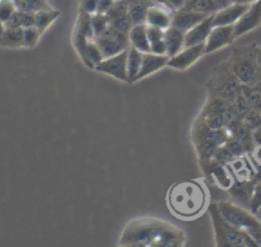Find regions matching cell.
I'll return each mask as SVG.
<instances>
[{"instance_id": "cell-1", "label": "cell", "mask_w": 261, "mask_h": 247, "mask_svg": "<svg viewBox=\"0 0 261 247\" xmlns=\"http://www.w3.org/2000/svg\"><path fill=\"white\" fill-rule=\"evenodd\" d=\"M187 236L176 225L151 217L129 221L118 240L123 247H182Z\"/></svg>"}, {"instance_id": "cell-2", "label": "cell", "mask_w": 261, "mask_h": 247, "mask_svg": "<svg viewBox=\"0 0 261 247\" xmlns=\"http://www.w3.org/2000/svg\"><path fill=\"white\" fill-rule=\"evenodd\" d=\"M167 204L176 217L182 220L197 218L208 202L205 185L197 180H188L173 184L167 192Z\"/></svg>"}, {"instance_id": "cell-3", "label": "cell", "mask_w": 261, "mask_h": 247, "mask_svg": "<svg viewBox=\"0 0 261 247\" xmlns=\"http://www.w3.org/2000/svg\"><path fill=\"white\" fill-rule=\"evenodd\" d=\"M208 212L217 247H259L248 234L228 223L222 217L216 202L209 204Z\"/></svg>"}, {"instance_id": "cell-4", "label": "cell", "mask_w": 261, "mask_h": 247, "mask_svg": "<svg viewBox=\"0 0 261 247\" xmlns=\"http://www.w3.org/2000/svg\"><path fill=\"white\" fill-rule=\"evenodd\" d=\"M216 203L220 213L228 223L248 234L261 247V222L255 217L254 212L227 200Z\"/></svg>"}, {"instance_id": "cell-5", "label": "cell", "mask_w": 261, "mask_h": 247, "mask_svg": "<svg viewBox=\"0 0 261 247\" xmlns=\"http://www.w3.org/2000/svg\"><path fill=\"white\" fill-rule=\"evenodd\" d=\"M242 83L233 74L228 59L213 68L212 74L206 83L208 96L219 97L233 102L241 94Z\"/></svg>"}, {"instance_id": "cell-6", "label": "cell", "mask_w": 261, "mask_h": 247, "mask_svg": "<svg viewBox=\"0 0 261 247\" xmlns=\"http://www.w3.org/2000/svg\"><path fill=\"white\" fill-rule=\"evenodd\" d=\"M256 44L236 48L227 58L230 68L242 84L256 83Z\"/></svg>"}, {"instance_id": "cell-7", "label": "cell", "mask_w": 261, "mask_h": 247, "mask_svg": "<svg viewBox=\"0 0 261 247\" xmlns=\"http://www.w3.org/2000/svg\"><path fill=\"white\" fill-rule=\"evenodd\" d=\"M94 40L101 49L104 58L116 55L130 46L128 34L118 32L110 25Z\"/></svg>"}, {"instance_id": "cell-8", "label": "cell", "mask_w": 261, "mask_h": 247, "mask_svg": "<svg viewBox=\"0 0 261 247\" xmlns=\"http://www.w3.org/2000/svg\"><path fill=\"white\" fill-rule=\"evenodd\" d=\"M199 162L203 174L211 183L224 190L230 188L233 183V176L227 164L217 162L213 158Z\"/></svg>"}, {"instance_id": "cell-9", "label": "cell", "mask_w": 261, "mask_h": 247, "mask_svg": "<svg viewBox=\"0 0 261 247\" xmlns=\"http://www.w3.org/2000/svg\"><path fill=\"white\" fill-rule=\"evenodd\" d=\"M127 54H128V49H125L116 55L104 58L99 64L95 66L94 70L100 73L110 75L118 80L128 82L127 67H126Z\"/></svg>"}, {"instance_id": "cell-10", "label": "cell", "mask_w": 261, "mask_h": 247, "mask_svg": "<svg viewBox=\"0 0 261 247\" xmlns=\"http://www.w3.org/2000/svg\"><path fill=\"white\" fill-rule=\"evenodd\" d=\"M236 39L233 24L212 26L205 42V54H210L223 49L231 45Z\"/></svg>"}, {"instance_id": "cell-11", "label": "cell", "mask_w": 261, "mask_h": 247, "mask_svg": "<svg viewBox=\"0 0 261 247\" xmlns=\"http://www.w3.org/2000/svg\"><path fill=\"white\" fill-rule=\"evenodd\" d=\"M203 55H205V43L184 47L178 53L168 59L167 66L175 70L185 71L193 66Z\"/></svg>"}, {"instance_id": "cell-12", "label": "cell", "mask_w": 261, "mask_h": 247, "mask_svg": "<svg viewBox=\"0 0 261 247\" xmlns=\"http://www.w3.org/2000/svg\"><path fill=\"white\" fill-rule=\"evenodd\" d=\"M261 24V0L250 3L248 9L233 24L234 35L237 38L242 37Z\"/></svg>"}, {"instance_id": "cell-13", "label": "cell", "mask_w": 261, "mask_h": 247, "mask_svg": "<svg viewBox=\"0 0 261 247\" xmlns=\"http://www.w3.org/2000/svg\"><path fill=\"white\" fill-rule=\"evenodd\" d=\"M249 5L250 3H231L220 8L212 15V26L234 24Z\"/></svg>"}, {"instance_id": "cell-14", "label": "cell", "mask_w": 261, "mask_h": 247, "mask_svg": "<svg viewBox=\"0 0 261 247\" xmlns=\"http://www.w3.org/2000/svg\"><path fill=\"white\" fill-rule=\"evenodd\" d=\"M172 12L173 10L164 4H152L147 11L146 24L165 30L171 26Z\"/></svg>"}, {"instance_id": "cell-15", "label": "cell", "mask_w": 261, "mask_h": 247, "mask_svg": "<svg viewBox=\"0 0 261 247\" xmlns=\"http://www.w3.org/2000/svg\"><path fill=\"white\" fill-rule=\"evenodd\" d=\"M255 180H238L233 178V183L227 192L230 194L234 203L250 209L253 187Z\"/></svg>"}, {"instance_id": "cell-16", "label": "cell", "mask_w": 261, "mask_h": 247, "mask_svg": "<svg viewBox=\"0 0 261 247\" xmlns=\"http://www.w3.org/2000/svg\"><path fill=\"white\" fill-rule=\"evenodd\" d=\"M208 15L192 10H188L185 8H178L173 10L172 12V19H171V25L182 30L187 32L199 22H201L203 19H205Z\"/></svg>"}, {"instance_id": "cell-17", "label": "cell", "mask_w": 261, "mask_h": 247, "mask_svg": "<svg viewBox=\"0 0 261 247\" xmlns=\"http://www.w3.org/2000/svg\"><path fill=\"white\" fill-rule=\"evenodd\" d=\"M168 59L169 57L167 55H158L152 52L143 53L142 65L139 74L136 78V81L141 80L142 78H145L162 69L163 67L167 66Z\"/></svg>"}, {"instance_id": "cell-18", "label": "cell", "mask_w": 261, "mask_h": 247, "mask_svg": "<svg viewBox=\"0 0 261 247\" xmlns=\"http://www.w3.org/2000/svg\"><path fill=\"white\" fill-rule=\"evenodd\" d=\"M212 15H208L201 22L190 28L185 34V47H190L198 44H203L212 28Z\"/></svg>"}, {"instance_id": "cell-19", "label": "cell", "mask_w": 261, "mask_h": 247, "mask_svg": "<svg viewBox=\"0 0 261 247\" xmlns=\"http://www.w3.org/2000/svg\"><path fill=\"white\" fill-rule=\"evenodd\" d=\"M233 178L238 180H251L255 176V168L251 160L246 156L236 158L229 164H227Z\"/></svg>"}, {"instance_id": "cell-20", "label": "cell", "mask_w": 261, "mask_h": 247, "mask_svg": "<svg viewBox=\"0 0 261 247\" xmlns=\"http://www.w3.org/2000/svg\"><path fill=\"white\" fill-rule=\"evenodd\" d=\"M185 32L174 27L169 26L164 30V42L166 47V55L170 58L178 53L185 46Z\"/></svg>"}, {"instance_id": "cell-21", "label": "cell", "mask_w": 261, "mask_h": 247, "mask_svg": "<svg viewBox=\"0 0 261 247\" xmlns=\"http://www.w3.org/2000/svg\"><path fill=\"white\" fill-rule=\"evenodd\" d=\"M128 39L130 46L135 47L142 53L150 52V43L147 34V24H135L128 32Z\"/></svg>"}, {"instance_id": "cell-22", "label": "cell", "mask_w": 261, "mask_h": 247, "mask_svg": "<svg viewBox=\"0 0 261 247\" xmlns=\"http://www.w3.org/2000/svg\"><path fill=\"white\" fill-rule=\"evenodd\" d=\"M155 4L150 0H132L128 1V15L133 21V24L146 23L148 8Z\"/></svg>"}, {"instance_id": "cell-23", "label": "cell", "mask_w": 261, "mask_h": 247, "mask_svg": "<svg viewBox=\"0 0 261 247\" xmlns=\"http://www.w3.org/2000/svg\"><path fill=\"white\" fill-rule=\"evenodd\" d=\"M147 34L150 43V52L158 55H166L164 29L147 25Z\"/></svg>"}, {"instance_id": "cell-24", "label": "cell", "mask_w": 261, "mask_h": 247, "mask_svg": "<svg viewBox=\"0 0 261 247\" xmlns=\"http://www.w3.org/2000/svg\"><path fill=\"white\" fill-rule=\"evenodd\" d=\"M142 58H143V53L138 49H136L135 47L129 46L128 54H127V62H126L128 83L136 82V78L141 69Z\"/></svg>"}, {"instance_id": "cell-25", "label": "cell", "mask_w": 261, "mask_h": 247, "mask_svg": "<svg viewBox=\"0 0 261 247\" xmlns=\"http://www.w3.org/2000/svg\"><path fill=\"white\" fill-rule=\"evenodd\" d=\"M60 11L52 9L50 7L36 11V22L35 26L43 35L48 27L59 17Z\"/></svg>"}, {"instance_id": "cell-26", "label": "cell", "mask_w": 261, "mask_h": 247, "mask_svg": "<svg viewBox=\"0 0 261 247\" xmlns=\"http://www.w3.org/2000/svg\"><path fill=\"white\" fill-rule=\"evenodd\" d=\"M188 10L211 15L220 9L214 0H186L182 7Z\"/></svg>"}, {"instance_id": "cell-27", "label": "cell", "mask_w": 261, "mask_h": 247, "mask_svg": "<svg viewBox=\"0 0 261 247\" xmlns=\"http://www.w3.org/2000/svg\"><path fill=\"white\" fill-rule=\"evenodd\" d=\"M230 129L233 131V134L243 142L247 149V153H251L255 147L253 140V130L249 128L241 119Z\"/></svg>"}, {"instance_id": "cell-28", "label": "cell", "mask_w": 261, "mask_h": 247, "mask_svg": "<svg viewBox=\"0 0 261 247\" xmlns=\"http://www.w3.org/2000/svg\"><path fill=\"white\" fill-rule=\"evenodd\" d=\"M1 47L22 48L23 47V27H6Z\"/></svg>"}, {"instance_id": "cell-29", "label": "cell", "mask_w": 261, "mask_h": 247, "mask_svg": "<svg viewBox=\"0 0 261 247\" xmlns=\"http://www.w3.org/2000/svg\"><path fill=\"white\" fill-rule=\"evenodd\" d=\"M232 103L219 98V97H213V96H208L207 101L205 102L202 111L200 114L206 115V114H211V113H223Z\"/></svg>"}, {"instance_id": "cell-30", "label": "cell", "mask_w": 261, "mask_h": 247, "mask_svg": "<svg viewBox=\"0 0 261 247\" xmlns=\"http://www.w3.org/2000/svg\"><path fill=\"white\" fill-rule=\"evenodd\" d=\"M241 92L247 98L251 109L261 113V91L254 84H242Z\"/></svg>"}, {"instance_id": "cell-31", "label": "cell", "mask_w": 261, "mask_h": 247, "mask_svg": "<svg viewBox=\"0 0 261 247\" xmlns=\"http://www.w3.org/2000/svg\"><path fill=\"white\" fill-rule=\"evenodd\" d=\"M86 56H87L86 66L91 69H95V66L97 64H99L104 59L101 49L99 48V46L95 40H89L88 45H87Z\"/></svg>"}, {"instance_id": "cell-32", "label": "cell", "mask_w": 261, "mask_h": 247, "mask_svg": "<svg viewBox=\"0 0 261 247\" xmlns=\"http://www.w3.org/2000/svg\"><path fill=\"white\" fill-rule=\"evenodd\" d=\"M17 10L38 11L49 7L46 0H13Z\"/></svg>"}, {"instance_id": "cell-33", "label": "cell", "mask_w": 261, "mask_h": 247, "mask_svg": "<svg viewBox=\"0 0 261 247\" xmlns=\"http://www.w3.org/2000/svg\"><path fill=\"white\" fill-rule=\"evenodd\" d=\"M91 21H92V28H93L95 38L101 35L109 25V18L106 15V13L96 12L92 14Z\"/></svg>"}, {"instance_id": "cell-34", "label": "cell", "mask_w": 261, "mask_h": 247, "mask_svg": "<svg viewBox=\"0 0 261 247\" xmlns=\"http://www.w3.org/2000/svg\"><path fill=\"white\" fill-rule=\"evenodd\" d=\"M109 20L128 13V1L127 0H114L108 10L105 12Z\"/></svg>"}, {"instance_id": "cell-35", "label": "cell", "mask_w": 261, "mask_h": 247, "mask_svg": "<svg viewBox=\"0 0 261 247\" xmlns=\"http://www.w3.org/2000/svg\"><path fill=\"white\" fill-rule=\"evenodd\" d=\"M42 34L36 26L23 28V47L33 49L38 44Z\"/></svg>"}, {"instance_id": "cell-36", "label": "cell", "mask_w": 261, "mask_h": 247, "mask_svg": "<svg viewBox=\"0 0 261 247\" xmlns=\"http://www.w3.org/2000/svg\"><path fill=\"white\" fill-rule=\"evenodd\" d=\"M109 25L112 26L113 28H115L118 32L121 33H126L128 34V32L130 30V28L133 27V21L128 15V13L112 18L109 20Z\"/></svg>"}, {"instance_id": "cell-37", "label": "cell", "mask_w": 261, "mask_h": 247, "mask_svg": "<svg viewBox=\"0 0 261 247\" xmlns=\"http://www.w3.org/2000/svg\"><path fill=\"white\" fill-rule=\"evenodd\" d=\"M199 115L202 117L204 123L206 126L210 129H221L224 127V119H223V113H211L202 115L199 113Z\"/></svg>"}, {"instance_id": "cell-38", "label": "cell", "mask_w": 261, "mask_h": 247, "mask_svg": "<svg viewBox=\"0 0 261 247\" xmlns=\"http://www.w3.org/2000/svg\"><path fill=\"white\" fill-rule=\"evenodd\" d=\"M224 144H225V146L231 151V153H232L236 158H239V157H243V156L248 155L245 145L243 144V142H242L236 135H232L231 137H229V138L225 141Z\"/></svg>"}, {"instance_id": "cell-39", "label": "cell", "mask_w": 261, "mask_h": 247, "mask_svg": "<svg viewBox=\"0 0 261 247\" xmlns=\"http://www.w3.org/2000/svg\"><path fill=\"white\" fill-rule=\"evenodd\" d=\"M241 120L252 130L261 126V113L250 109L245 115L241 117Z\"/></svg>"}, {"instance_id": "cell-40", "label": "cell", "mask_w": 261, "mask_h": 247, "mask_svg": "<svg viewBox=\"0 0 261 247\" xmlns=\"http://www.w3.org/2000/svg\"><path fill=\"white\" fill-rule=\"evenodd\" d=\"M16 11L13 0H0V20L5 23Z\"/></svg>"}, {"instance_id": "cell-41", "label": "cell", "mask_w": 261, "mask_h": 247, "mask_svg": "<svg viewBox=\"0 0 261 247\" xmlns=\"http://www.w3.org/2000/svg\"><path fill=\"white\" fill-rule=\"evenodd\" d=\"M213 159L217 162L223 163V164H229L231 161L236 159V157L231 153V151L225 146V144H222L218 146L214 152Z\"/></svg>"}, {"instance_id": "cell-42", "label": "cell", "mask_w": 261, "mask_h": 247, "mask_svg": "<svg viewBox=\"0 0 261 247\" xmlns=\"http://www.w3.org/2000/svg\"><path fill=\"white\" fill-rule=\"evenodd\" d=\"M260 207H261V180H257L255 181L254 187H253L250 210L256 213Z\"/></svg>"}, {"instance_id": "cell-43", "label": "cell", "mask_w": 261, "mask_h": 247, "mask_svg": "<svg viewBox=\"0 0 261 247\" xmlns=\"http://www.w3.org/2000/svg\"><path fill=\"white\" fill-rule=\"evenodd\" d=\"M232 106L234 107V109L238 112V114L240 115V117L245 115L251 109L250 104H249L247 98L242 92L232 102Z\"/></svg>"}, {"instance_id": "cell-44", "label": "cell", "mask_w": 261, "mask_h": 247, "mask_svg": "<svg viewBox=\"0 0 261 247\" xmlns=\"http://www.w3.org/2000/svg\"><path fill=\"white\" fill-rule=\"evenodd\" d=\"M99 0H80V10L90 14L97 12Z\"/></svg>"}, {"instance_id": "cell-45", "label": "cell", "mask_w": 261, "mask_h": 247, "mask_svg": "<svg viewBox=\"0 0 261 247\" xmlns=\"http://www.w3.org/2000/svg\"><path fill=\"white\" fill-rule=\"evenodd\" d=\"M249 155H252V158H251L252 163L261 165V145H255L254 149Z\"/></svg>"}, {"instance_id": "cell-46", "label": "cell", "mask_w": 261, "mask_h": 247, "mask_svg": "<svg viewBox=\"0 0 261 247\" xmlns=\"http://www.w3.org/2000/svg\"><path fill=\"white\" fill-rule=\"evenodd\" d=\"M162 2L172 10H175L182 7L185 0H162Z\"/></svg>"}, {"instance_id": "cell-47", "label": "cell", "mask_w": 261, "mask_h": 247, "mask_svg": "<svg viewBox=\"0 0 261 247\" xmlns=\"http://www.w3.org/2000/svg\"><path fill=\"white\" fill-rule=\"evenodd\" d=\"M113 1H114V0H99L97 12L105 13V12L108 10V8L111 6V4L113 3Z\"/></svg>"}, {"instance_id": "cell-48", "label": "cell", "mask_w": 261, "mask_h": 247, "mask_svg": "<svg viewBox=\"0 0 261 247\" xmlns=\"http://www.w3.org/2000/svg\"><path fill=\"white\" fill-rule=\"evenodd\" d=\"M253 140L255 145H261V126L253 130Z\"/></svg>"}, {"instance_id": "cell-49", "label": "cell", "mask_w": 261, "mask_h": 247, "mask_svg": "<svg viewBox=\"0 0 261 247\" xmlns=\"http://www.w3.org/2000/svg\"><path fill=\"white\" fill-rule=\"evenodd\" d=\"M256 63H257V68L261 69V47H258V46L256 49Z\"/></svg>"}, {"instance_id": "cell-50", "label": "cell", "mask_w": 261, "mask_h": 247, "mask_svg": "<svg viewBox=\"0 0 261 247\" xmlns=\"http://www.w3.org/2000/svg\"><path fill=\"white\" fill-rule=\"evenodd\" d=\"M214 1L218 4V6H219L220 8L225 7V6H227V5H229V4L232 3L231 0H214Z\"/></svg>"}, {"instance_id": "cell-51", "label": "cell", "mask_w": 261, "mask_h": 247, "mask_svg": "<svg viewBox=\"0 0 261 247\" xmlns=\"http://www.w3.org/2000/svg\"><path fill=\"white\" fill-rule=\"evenodd\" d=\"M5 24L0 20V47H1V44H2V39H3V35H4V32H5Z\"/></svg>"}, {"instance_id": "cell-52", "label": "cell", "mask_w": 261, "mask_h": 247, "mask_svg": "<svg viewBox=\"0 0 261 247\" xmlns=\"http://www.w3.org/2000/svg\"><path fill=\"white\" fill-rule=\"evenodd\" d=\"M257 0H231L232 3H252Z\"/></svg>"}, {"instance_id": "cell-53", "label": "cell", "mask_w": 261, "mask_h": 247, "mask_svg": "<svg viewBox=\"0 0 261 247\" xmlns=\"http://www.w3.org/2000/svg\"><path fill=\"white\" fill-rule=\"evenodd\" d=\"M254 85L261 91V82H256Z\"/></svg>"}, {"instance_id": "cell-54", "label": "cell", "mask_w": 261, "mask_h": 247, "mask_svg": "<svg viewBox=\"0 0 261 247\" xmlns=\"http://www.w3.org/2000/svg\"><path fill=\"white\" fill-rule=\"evenodd\" d=\"M150 1H153V2H155V3H160V4H164L163 2H162V0H150ZM165 5V4H164Z\"/></svg>"}, {"instance_id": "cell-55", "label": "cell", "mask_w": 261, "mask_h": 247, "mask_svg": "<svg viewBox=\"0 0 261 247\" xmlns=\"http://www.w3.org/2000/svg\"><path fill=\"white\" fill-rule=\"evenodd\" d=\"M127 1H132V0H127Z\"/></svg>"}, {"instance_id": "cell-56", "label": "cell", "mask_w": 261, "mask_h": 247, "mask_svg": "<svg viewBox=\"0 0 261 247\" xmlns=\"http://www.w3.org/2000/svg\"><path fill=\"white\" fill-rule=\"evenodd\" d=\"M185 1H186V0H185Z\"/></svg>"}]
</instances>
